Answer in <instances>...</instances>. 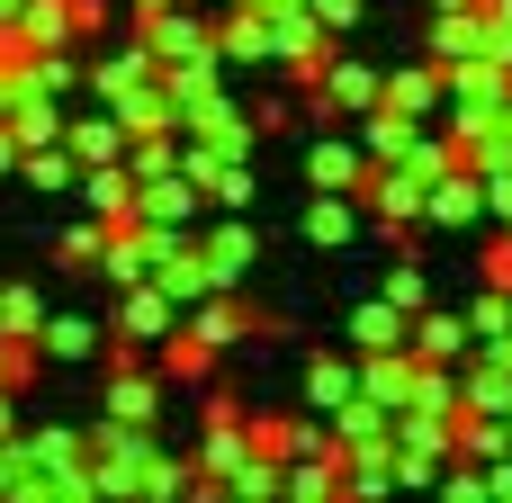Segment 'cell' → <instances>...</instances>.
I'll return each instance as SVG.
<instances>
[{
	"label": "cell",
	"instance_id": "4",
	"mask_svg": "<svg viewBox=\"0 0 512 503\" xmlns=\"http://www.w3.org/2000/svg\"><path fill=\"white\" fill-rule=\"evenodd\" d=\"M378 99H387V72H378V63H360V54L342 45V54L324 63V90L306 99V117H324V126H333V117H369Z\"/></svg>",
	"mask_w": 512,
	"mask_h": 503
},
{
	"label": "cell",
	"instance_id": "27",
	"mask_svg": "<svg viewBox=\"0 0 512 503\" xmlns=\"http://www.w3.org/2000/svg\"><path fill=\"white\" fill-rule=\"evenodd\" d=\"M162 90H171V108H198V99H216V90H225V54H198V63H162Z\"/></svg>",
	"mask_w": 512,
	"mask_h": 503
},
{
	"label": "cell",
	"instance_id": "5",
	"mask_svg": "<svg viewBox=\"0 0 512 503\" xmlns=\"http://www.w3.org/2000/svg\"><path fill=\"white\" fill-rule=\"evenodd\" d=\"M369 225H423L432 216V180L423 171H405V162H369Z\"/></svg>",
	"mask_w": 512,
	"mask_h": 503
},
{
	"label": "cell",
	"instance_id": "33",
	"mask_svg": "<svg viewBox=\"0 0 512 503\" xmlns=\"http://www.w3.org/2000/svg\"><path fill=\"white\" fill-rule=\"evenodd\" d=\"M387 297H396L405 315H423V306H432V270H423L414 252H396V270H387Z\"/></svg>",
	"mask_w": 512,
	"mask_h": 503
},
{
	"label": "cell",
	"instance_id": "23",
	"mask_svg": "<svg viewBox=\"0 0 512 503\" xmlns=\"http://www.w3.org/2000/svg\"><path fill=\"white\" fill-rule=\"evenodd\" d=\"M99 252H108V216H90V207H81V216H72V225L54 234V252H45V261L81 279V270H99Z\"/></svg>",
	"mask_w": 512,
	"mask_h": 503
},
{
	"label": "cell",
	"instance_id": "2",
	"mask_svg": "<svg viewBox=\"0 0 512 503\" xmlns=\"http://www.w3.org/2000/svg\"><path fill=\"white\" fill-rule=\"evenodd\" d=\"M27 441H36V495H27V503H90V495H99L90 441H81L72 423H45V432H27Z\"/></svg>",
	"mask_w": 512,
	"mask_h": 503
},
{
	"label": "cell",
	"instance_id": "20",
	"mask_svg": "<svg viewBox=\"0 0 512 503\" xmlns=\"http://www.w3.org/2000/svg\"><path fill=\"white\" fill-rule=\"evenodd\" d=\"M216 54L225 63H270V9H216Z\"/></svg>",
	"mask_w": 512,
	"mask_h": 503
},
{
	"label": "cell",
	"instance_id": "40",
	"mask_svg": "<svg viewBox=\"0 0 512 503\" xmlns=\"http://www.w3.org/2000/svg\"><path fill=\"white\" fill-rule=\"evenodd\" d=\"M486 27H495V54L512 63V0H486Z\"/></svg>",
	"mask_w": 512,
	"mask_h": 503
},
{
	"label": "cell",
	"instance_id": "13",
	"mask_svg": "<svg viewBox=\"0 0 512 503\" xmlns=\"http://www.w3.org/2000/svg\"><path fill=\"white\" fill-rule=\"evenodd\" d=\"M414 378H423L414 342H405V351H360V396H378L387 414H405V405H414Z\"/></svg>",
	"mask_w": 512,
	"mask_h": 503
},
{
	"label": "cell",
	"instance_id": "28",
	"mask_svg": "<svg viewBox=\"0 0 512 503\" xmlns=\"http://www.w3.org/2000/svg\"><path fill=\"white\" fill-rule=\"evenodd\" d=\"M18 45H27V54H36V45H81L72 0H27V9H18Z\"/></svg>",
	"mask_w": 512,
	"mask_h": 503
},
{
	"label": "cell",
	"instance_id": "30",
	"mask_svg": "<svg viewBox=\"0 0 512 503\" xmlns=\"http://www.w3.org/2000/svg\"><path fill=\"white\" fill-rule=\"evenodd\" d=\"M18 180H27V189H81V162H72V144H36V153L18 162Z\"/></svg>",
	"mask_w": 512,
	"mask_h": 503
},
{
	"label": "cell",
	"instance_id": "31",
	"mask_svg": "<svg viewBox=\"0 0 512 503\" xmlns=\"http://www.w3.org/2000/svg\"><path fill=\"white\" fill-rule=\"evenodd\" d=\"M0 495L9 503L36 495V441H27V432H0Z\"/></svg>",
	"mask_w": 512,
	"mask_h": 503
},
{
	"label": "cell",
	"instance_id": "17",
	"mask_svg": "<svg viewBox=\"0 0 512 503\" xmlns=\"http://www.w3.org/2000/svg\"><path fill=\"white\" fill-rule=\"evenodd\" d=\"M405 342H414V315H405L387 288L351 306V351H405Z\"/></svg>",
	"mask_w": 512,
	"mask_h": 503
},
{
	"label": "cell",
	"instance_id": "44",
	"mask_svg": "<svg viewBox=\"0 0 512 503\" xmlns=\"http://www.w3.org/2000/svg\"><path fill=\"white\" fill-rule=\"evenodd\" d=\"M126 9H135V18H153V9H171V0H126Z\"/></svg>",
	"mask_w": 512,
	"mask_h": 503
},
{
	"label": "cell",
	"instance_id": "35",
	"mask_svg": "<svg viewBox=\"0 0 512 503\" xmlns=\"http://www.w3.org/2000/svg\"><path fill=\"white\" fill-rule=\"evenodd\" d=\"M252 189H261V180H252V162H225V171L207 180V207H225V216H243V207H252Z\"/></svg>",
	"mask_w": 512,
	"mask_h": 503
},
{
	"label": "cell",
	"instance_id": "29",
	"mask_svg": "<svg viewBox=\"0 0 512 503\" xmlns=\"http://www.w3.org/2000/svg\"><path fill=\"white\" fill-rule=\"evenodd\" d=\"M45 315H54V306H45L27 279H0V333H9V342H36V333H45Z\"/></svg>",
	"mask_w": 512,
	"mask_h": 503
},
{
	"label": "cell",
	"instance_id": "12",
	"mask_svg": "<svg viewBox=\"0 0 512 503\" xmlns=\"http://www.w3.org/2000/svg\"><path fill=\"white\" fill-rule=\"evenodd\" d=\"M63 144H72V162L81 171H99V162H126V126H117V108H72V126H63Z\"/></svg>",
	"mask_w": 512,
	"mask_h": 503
},
{
	"label": "cell",
	"instance_id": "24",
	"mask_svg": "<svg viewBox=\"0 0 512 503\" xmlns=\"http://www.w3.org/2000/svg\"><path fill=\"white\" fill-rule=\"evenodd\" d=\"M468 351H477L468 315H441V306H423V315H414V360H468Z\"/></svg>",
	"mask_w": 512,
	"mask_h": 503
},
{
	"label": "cell",
	"instance_id": "18",
	"mask_svg": "<svg viewBox=\"0 0 512 503\" xmlns=\"http://www.w3.org/2000/svg\"><path fill=\"white\" fill-rule=\"evenodd\" d=\"M153 369H162L171 387H207V378H216V342L189 333V324H171V333L153 342Z\"/></svg>",
	"mask_w": 512,
	"mask_h": 503
},
{
	"label": "cell",
	"instance_id": "19",
	"mask_svg": "<svg viewBox=\"0 0 512 503\" xmlns=\"http://www.w3.org/2000/svg\"><path fill=\"white\" fill-rule=\"evenodd\" d=\"M360 396V351H324V360H306V414H342Z\"/></svg>",
	"mask_w": 512,
	"mask_h": 503
},
{
	"label": "cell",
	"instance_id": "6",
	"mask_svg": "<svg viewBox=\"0 0 512 503\" xmlns=\"http://www.w3.org/2000/svg\"><path fill=\"white\" fill-rule=\"evenodd\" d=\"M306 189H369V153H360L351 126H324L306 144Z\"/></svg>",
	"mask_w": 512,
	"mask_h": 503
},
{
	"label": "cell",
	"instance_id": "34",
	"mask_svg": "<svg viewBox=\"0 0 512 503\" xmlns=\"http://www.w3.org/2000/svg\"><path fill=\"white\" fill-rule=\"evenodd\" d=\"M171 495H198V459H153L144 468V503H171Z\"/></svg>",
	"mask_w": 512,
	"mask_h": 503
},
{
	"label": "cell",
	"instance_id": "32",
	"mask_svg": "<svg viewBox=\"0 0 512 503\" xmlns=\"http://www.w3.org/2000/svg\"><path fill=\"white\" fill-rule=\"evenodd\" d=\"M459 369H468V405H477V414H512V369L477 360V351H468Z\"/></svg>",
	"mask_w": 512,
	"mask_h": 503
},
{
	"label": "cell",
	"instance_id": "7",
	"mask_svg": "<svg viewBox=\"0 0 512 503\" xmlns=\"http://www.w3.org/2000/svg\"><path fill=\"white\" fill-rule=\"evenodd\" d=\"M423 225H441V234H468V225H495V198H486V180L459 162L450 180H432V216Z\"/></svg>",
	"mask_w": 512,
	"mask_h": 503
},
{
	"label": "cell",
	"instance_id": "15",
	"mask_svg": "<svg viewBox=\"0 0 512 503\" xmlns=\"http://www.w3.org/2000/svg\"><path fill=\"white\" fill-rule=\"evenodd\" d=\"M423 126H432V117H405V108H387V99H378L369 117H351V135H360V153H369V162H405Z\"/></svg>",
	"mask_w": 512,
	"mask_h": 503
},
{
	"label": "cell",
	"instance_id": "41",
	"mask_svg": "<svg viewBox=\"0 0 512 503\" xmlns=\"http://www.w3.org/2000/svg\"><path fill=\"white\" fill-rule=\"evenodd\" d=\"M18 162H27V144L9 135V117H0V180H18Z\"/></svg>",
	"mask_w": 512,
	"mask_h": 503
},
{
	"label": "cell",
	"instance_id": "25",
	"mask_svg": "<svg viewBox=\"0 0 512 503\" xmlns=\"http://www.w3.org/2000/svg\"><path fill=\"white\" fill-rule=\"evenodd\" d=\"M45 360H99L108 351V324H90V315H45Z\"/></svg>",
	"mask_w": 512,
	"mask_h": 503
},
{
	"label": "cell",
	"instance_id": "8",
	"mask_svg": "<svg viewBox=\"0 0 512 503\" xmlns=\"http://www.w3.org/2000/svg\"><path fill=\"white\" fill-rule=\"evenodd\" d=\"M387 108H405V117H441V108H450V63H432V54L396 63V72H387Z\"/></svg>",
	"mask_w": 512,
	"mask_h": 503
},
{
	"label": "cell",
	"instance_id": "46",
	"mask_svg": "<svg viewBox=\"0 0 512 503\" xmlns=\"http://www.w3.org/2000/svg\"><path fill=\"white\" fill-rule=\"evenodd\" d=\"M216 9H270V0H216Z\"/></svg>",
	"mask_w": 512,
	"mask_h": 503
},
{
	"label": "cell",
	"instance_id": "14",
	"mask_svg": "<svg viewBox=\"0 0 512 503\" xmlns=\"http://www.w3.org/2000/svg\"><path fill=\"white\" fill-rule=\"evenodd\" d=\"M252 432H261V450H270L279 468H297V459H315V450L333 441L324 414H252Z\"/></svg>",
	"mask_w": 512,
	"mask_h": 503
},
{
	"label": "cell",
	"instance_id": "38",
	"mask_svg": "<svg viewBox=\"0 0 512 503\" xmlns=\"http://www.w3.org/2000/svg\"><path fill=\"white\" fill-rule=\"evenodd\" d=\"M288 117H306V99H297V108H288V99H261V108H252V126H261V135H279Z\"/></svg>",
	"mask_w": 512,
	"mask_h": 503
},
{
	"label": "cell",
	"instance_id": "9",
	"mask_svg": "<svg viewBox=\"0 0 512 503\" xmlns=\"http://www.w3.org/2000/svg\"><path fill=\"white\" fill-rule=\"evenodd\" d=\"M360 216H369L360 189H315V207H306V243H315V252H351V243H360Z\"/></svg>",
	"mask_w": 512,
	"mask_h": 503
},
{
	"label": "cell",
	"instance_id": "47",
	"mask_svg": "<svg viewBox=\"0 0 512 503\" xmlns=\"http://www.w3.org/2000/svg\"><path fill=\"white\" fill-rule=\"evenodd\" d=\"M432 9H477V0H432Z\"/></svg>",
	"mask_w": 512,
	"mask_h": 503
},
{
	"label": "cell",
	"instance_id": "22",
	"mask_svg": "<svg viewBox=\"0 0 512 503\" xmlns=\"http://www.w3.org/2000/svg\"><path fill=\"white\" fill-rule=\"evenodd\" d=\"M90 216H108V225H126L135 216V171L126 162H99V171H81V189H72Z\"/></svg>",
	"mask_w": 512,
	"mask_h": 503
},
{
	"label": "cell",
	"instance_id": "42",
	"mask_svg": "<svg viewBox=\"0 0 512 503\" xmlns=\"http://www.w3.org/2000/svg\"><path fill=\"white\" fill-rule=\"evenodd\" d=\"M18 90H27V81H18V63H0V117L18 108Z\"/></svg>",
	"mask_w": 512,
	"mask_h": 503
},
{
	"label": "cell",
	"instance_id": "21",
	"mask_svg": "<svg viewBox=\"0 0 512 503\" xmlns=\"http://www.w3.org/2000/svg\"><path fill=\"white\" fill-rule=\"evenodd\" d=\"M63 126H72V99H45V90H18V108H9V135L36 153V144H63Z\"/></svg>",
	"mask_w": 512,
	"mask_h": 503
},
{
	"label": "cell",
	"instance_id": "45",
	"mask_svg": "<svg viewBox=\"0 0 512 503\" xmlns=\"http://www.w3.org/2000/svg\"><path fill=\"white\" fill-rule=\"evenodd\" d=\"M18 9H27V0H0V27H18Z\"/></svg>",
	"mask_w": 512,
	"mask_h": 503
},
{
	"label": "cell",
	"instance_id": "43",
	"mask_svg": "<svg viewBox=\"0 0 512 503\" xmlns=\"http://www.w3.org/2000/svg\"><path fill=\"white\" fill-rule=\"evenodd\" d=\"M486 486H495V503H512V459H495V468H486Z\"/></svg>",
	"mask_w": 512,
	"mask_h": 503
},
{
	"label": "cell",
	"instance_id": "11",
	"mask_svg": "<svg viewBox=\"0 0 512 503\" xmlns=\"http://www.w3.org/2000/svg\"><path fill=\"white\" fill-rule=\"evenodd\" d=\"M144 81H162V63H153L144 36H126V45H108V54L90 63V99H126V90H144Z\"/></svg>",
	"mask_w": 512,
	"mask_h": 503
},
{
	"label": "cell",
	"instance_id": "10",
	"mask_svg": "<svg viewBox=\"0 0 512 503\" xmlns=\"http://www.w3.org/2000/svg\"><path fill=\"white\" fill-rule=\"evenodd\" d=\"M153 288H162V297H171L180 315H189L198 297H216V270H207V252H198V234H180V243H171V252L153 261Z\"/></svg>",
	"mask_w": 512,
	"mask_h": 503
},
{
	"label": "cell",
	"instance_id": "39",
	"mask_svg": "<svg viewBox=\"0 0 512 503\" xmlns=\"http://www.w3.org/2000/svg\"><path fill=\"white\" fill-rule=\"evenodd\" d=\"M315 18H324L333 36H351V27H360V0H315Z\"/></svg>",
	"mask_w": 512,
	"mask_h": 503
},
{
	"label": "cell",
	"instance_id": "36",
	"mask_svg": "<svg viewBox=\"0 0 512 503\" xmlns=\"http://www.w3.org/2000/svg\"><path fill=\"white\" fill-rule=\"evenodd\" d=\"M36 369H45V342H9V333H0V387H18V396H27V387H36Z\"/></svg>",
	"mask_w": 512,
	"mask_h": 503
},
{
	"label": "cell",
	"instance_id": "26",
	"mask_svg": "<svg viewBox=\"0 0 512 503\" xmlns=\"http://www.w3.org/2000/svg\"><path fill=\"white\" fill-rule=\"evenodd\" d=\"M459 459H477V468H495V459H512V414H459Z\"/></svg>",
	"mask_w": 512,
	"mask_h": 503
},
{
	"label": "cell",
	"instance_id": "16",
	"mask_svg": "<svg viewBox=\"0 0 512 503\" xmlns=\"http://www.w3.org/2000/svg\"><path fill=\"white\" fill-rule=\"evenodd\" d=\"M198 252H207V270H216V288H243V279H252V261H261V243H252V225H243V216L207 225V234H198Z\"/></svg>",
	"mask_w": 512,
	"mask_h": 503
},
{
	"label": "cell",
	"instance_id": "37",
	"mask_svg": "<svg viewBox=\"0 0 512 503\" xmlns=\"http://www.w3.org/2000/svg\"><path fill=\"white\" fill-rule=\"evenodd\" d=\"M477 270H486V288H512V225L486 234V261H477Z\"/></svg>",
	"mask_w": 512,
	"mask_h": 503
},
{
	"label": "cell",
	"instance_id": "1",
	"mask_svg": "<svg viewBox=\"0 0 512 503\" xmlns=\"http://www.w3.org/2000/svg\"><path fill=\"white\" fill-rule=\"evenodd\" d=\"M252 459H261V432H252L243 396H207V432H198V495H225Z\"/></svg>",
	"mask_w": 512,
	"mask_h": 503
},
{
	"label": "cell",
	"instance_id": "3",
	"mask_svg": "<svg viewBox=\"0 0 512 503\" xmlns=\"http://www.w3.org/2000/svg\"><path fill=\"white\" fill-rule=\"evenodd\" d=\"M450 459H459V414L405 405V414H396V486H441Z\"/></svg>",
	"mask_w": 512,
	"mask_h": 503
}]
</instances>
